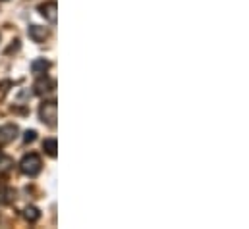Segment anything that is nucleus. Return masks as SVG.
I'll return each mask as SVG.
<instances>
[{
  "mask_svg": "<svg viewBox=\"0 0 249 229\" xmlns=\"http://www.w3.org/2000/svg\"><path fill=\"white\" fill-rule=\"evenodd\" d=\"M41 156L39 154H35V152H29V154H25L23 158H21V162H19V170L23 175H27V177H37L39 173H41Z\"/></svg>",
  "mask_w": 249,
  "mask_h": 229,
  "instance_id": "obj_1",
  "label": "nucleus"
},
{
  "mask_svg": "<svg viewBox=\"0 0 249 229\" xmlns=\"http://www.w3.org/2000/svg\"><path fill=\"white\" fill-rule=\"evenodd\" d=\"M2 2H6V0H2Z\"/></svg>",
  "mask_w": 249,
  "mask_h": 229,
  "instance_id": "obj_14",
  "label": "nucleus"
},
{
  "mask_svg": "<svg viewBox=\"0 0 249 229\" xmlns=\"http://www.w3.org/2000/svg\"><path fill=\"white\" fill-rule=\"evenodd\" d=\"M35 139H37V131H33V129H31V131H25V135H23V143H25V145L33 143Z\"/></svg>",
  "mask_w": 249,
  "mask_h": 229,
  "instance_id": "obj_11",
  "label": "nucleus"
},
{
  "mask_svg": "<svg viewBox=\"0 0 249 229\" xmlns=\"http://www.w3.org/2000/svg\"><path fill=\"white\" fill-rule=\"evenodd\" d=\"M39 12H41V16L51 23V25H54L56 23V12H58V4L54 2V0H49V2H45V4H41L39 6Z\"/></svg>",
  "mask_w": 249,
  "mask_h": 229,
  "instance_id": "obj_3",
  "label": "nucleus"
},
{
  "mask_svg": "<svg viewBox=\"0 0 249 229\" xmlns=\"http://www.w3.org/2000/svg\"><path fill=\"white\" fill-rule=\"evenodd\" d=\"M18 49H19V41H14V45L6 50V54H10V52H14V50H18Z\"/></svg>",
  "mask_w": 249,
  "mask_h": 229,
  "instance_id": "obj_13",
  "label": "nucleus"
},
{
  "mask_svg": "<svg viewBox=\"0 0 249 229\" xmlns=\"http://www.w3.org/2000/svg\"><path fill=\"white\" fill-rule=\"evenodd\" d=\"M14 200V191L6 185H0V204H10Z\"/></svg>",
  "mask_w": 249,
  "mask_h": 229,
  "instance_id": "obj_10",
  "label": "nucleus"
},
{
  "mask_svg": "<svg viewBox=\"0 0 249 229\" xmlns=\"http://www.w3.org/2000/svg\"><path fill=\"white\" fill-rule=\"evenodd\" d=\"M53 89H54V81H51V79H47V77L35 83V95H45V93H49V91H53Z\"/></svg>",
  "mask_w": 249,
  "mask_h": 229,
  "instance_id": "obj_7",
  "label": "nucleus"
},
{
  "mask_svg": "<svg viewBox=\"0 0 249 229\" xmlns=\"http://www.w3.org/2000/svg\"><path fill=\"white\" fill-rule=\"evenodd\" d=\"M2 164H8V166H10V164H12V160H10L8 156H4V152L0 150V166H2Z\"/></svg>",
  "mask_w": 249,
  "mask_h": 229,
  "instance_id": "obj_12",
  "label": "nucleus"
},
{
  "mask_svg": "<svg viewBox=\"0 0 249 229\" xmlns=\"http://www.w3.org/2000/svg\"><path fill=\"white\" fill-rule=\"evenodd\" d=\"M23 218H25L29 224H35V222L41 218V212H39V208H35V206H27V208L23 210Z\"/></svg>",
  "mask_w": 249,
  "mask_h": 229,
  "instance_id": "obj_9",
  "label": "nucleus"
},
{
  "mask_svg": "<svg viewBox=\"0 0 249 229\" xmlns=\"http://www.w3.org/2000/svg\"><path fill=\"white\" fill-rule=\"evenodd\" d=\"M27 33H29V39L33 43H45L49 39V31L45 27H41V25H29Z\"/></svg>",
  "mask_w": 249,
  "mask_h": 229,
  "instance_id": "obj_5",
  "label": "nucleus"
},
{
  "mask_svg": "<svg viewBox=\"0 0 249 229\" xmlns=\"http://www.w3.org/2000/svg\"><path fill=\"white\" fill-rule=\"evenodd\" d=\"M18 137V125L8 123L4 127H0V145H8Z\"/></svg>",
  "mask_w": 249,
  "mask_h": 229,
  "instance_id": "obj_4",
  "label": "nucleus"
},
{
  "mask_svg": "<svg viewBox=\"0 0 249 229\" xmlns=\"http://www.w3.org/2000/svg\"><path fill=\"white\" fill-rule=\"evenodd\" d=\"M56 114H58V106L54 100H49V102H43L41 108H39V117L45 125L49 127H54L56 125Z\"/></svg>",
  "mask_w": 249,
  "mask_h": 229,
  "instance_id": "obj_2",
  "label": "nucleus"
},
{
  "mask_svg": "<svg viewBox=\"0 0 249 229\" xmlns=\"http://www.w3.org/2000/svg\"><path fill=\"white\" fill-rule=\"evenodd\" d=\"M49 67H51V62L45 60V58H37V60L31 62V71L35 75H43L45 71H49Z\"/></svg>",
  "mask_w": 249,
  "mask_h": 229,
  "instance_id": "obj_6",
  "label": "nucleus"
},
{
  "mask_svg": "<svg viewBox=\"0 0 249 229\" xmlns=\"http://www.w3.org/2000/svg\"><path fill=\"white\" fill-rule=\"evenodd\" d=\"M43 150H45L51 158H56V150H58L56 139H45V141H43Z\"/></svg>",
  "mask_w": 249,
  "mask_h": 229,
  "instance_id": "obj_8",
  "label": "nucleus"
}]
</instances>
